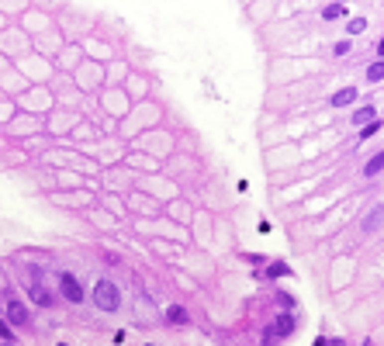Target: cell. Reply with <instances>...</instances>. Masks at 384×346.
Returning <instances> with one entry per match:
<instances>
[{
    "mask_svg": "<svg viewBox=\"0 0 384 346\" xmlns=\"http://www.w3.org/2000/svg\"><path fill=\"white\" fill-rule=\"evenodd\" d=\"M59 298H66L70 305H80L87 294H83V284L77 280L73 270H59Z\"/></svg>",
    "mask_w": 384,
    "mask_h": 346,
    "instance_id": "3",
    "label": "cell"
},
{
    "mask_svg": "<svg viewBox=\"0 0 384 346\" xmlns=\"http://www.w3.org/2000/svg\"><path fill=\"white\" fill-rule=\"evenodd\" d=\"M353 101H357V87H339V90L329 97V104H332V108H350Z\"/></svg>",
    "mask_w": 384,
    "mask_h": 346,
    "instance_id": "6",
    "label": "cell"
},
{
    "mask_svg": "<svg viewBox=\"0 0 384 346\" xmlns=\"http://www.w3.org/2000/svg\"><path fill=\"white\" fill-rule=\"evenodd\" d=\"M0 346H7V343H3V340H0Z\"/></svg>",
    "mask_w": 384,
    "mask_h": 346,
    "instance_id": "21",
    "label": "cell"
},
{
    "mask_svg": "<svg viewBox=\"0 0 384 346\" xmlns=\"http://www.w3.org/2000/svg\"><path fill=\"white\" fill-rule=\"evenodd\" d=\"M374 118H378V108H374V104H364V108H357V111H353V125H357V128L371 125Z\"/></svg>",
    "mask_w": 384,
    "mask_h": 346,
    "instance_id": "7",
    "label": "cell"
},
{
    "mask_svg": "<svg viewBox=\"0 0 384 346\" xmlns=\"http://www.w3.org/2000/svg\"><path fill=\"white\" fill-rule=\"evenodd\" d=\"M0 340H3L7 346H17V333H14L7 322H0Z\"/></svg>",
    "mask_w": 384,
    "mask_h": 346,
    "instance_id": "12",
    "label": "cell"
},
{
    "mask_svg": "<svg viewBox=\"0 0 384 346\" xmlns=\"http://www.w3.org/2000/svg\"><path fill=\"white\" fill-rule=\"evenodd\" d=\"M284 274H291L284 260H274V263H270V270H267V277H284Z\"/></svg>",
    "mask_w": 384,
    "mask_h": 346,
    "instance_id": "14",
    "label": "cell"
},
{
    "mask_svg": "<svg viewBox=\"0 0 384 346\" xmlns=\"http://www.w3.org/2000/svg\"><path fill=\"white\" fill-rule=\"evenodd\" d=\"M329 346H346V340H329Z\"/></svg>",
    "mask_w": 384,
    "mask_h": 346,
    "instance_id": "19",
    "label": "cell"
},
{
    "mask_svg": "<svg viewBox=\"0 0 384 346\" xmlns=\"http://www.w3.org/2000/svg\"><path fill=\"white\" fill-rule=\"evenodd\" d=\"M146 346H153V343H146Z\"/></svg>",
    "mask_w": 384,
    "mask_h": 346,
    "instance_id": "22",
    "label": "cell"
},
{
    "mask_svg": "<svg viewBox=\"0 0 384 346\" xmlns=\"http://www.w3.org/2000/svg\"><path fill=\"white\" fill-rule=\"evenodd\" d=\"M3 312H7V326H17V329H28L31 326V312L21 298H7L3 301Z\"/></svg>",
    "mask_w": 384,
    "mask_h": 346,
    "instance_id": "4",
    "label": "cell"
},
{
    "mask_svg": "<svg viewBox=\"0 0 384 346\" xmlns=\"http://www.w3.org/2000/svg\"><path fill=\"white\" fill-rule=\"evenodd\" d=\"M94 305H97L100 312H118V308H121V291H118V284L107 280V277H100V280L94 284Z\"/></svg>",
    "mask_w": 384,
    "mask_h": 346,
    "instance_id": "1",
    "label": "cell"
},
{
    "mask_svg": "<svg viewBox=\"0 0 384 346\" xmlns=\"http://www.w3.org/2000/svg\"><path fill=\"white\" fill-rule=\"evenodd\" d=\"M346 31H350V35H364V31H367V21H364V17H353V21L346 24Z\"/></svg>",
    "mask_w": 384,
    "mask_h": 346,
    "instance_id": "15",
    "label": "cell"
},
{
    "mask_svg": "<svg viewBox=\"0 0 384 346\" xmlns=\"http://www.w3.org/2000/svg\"><path fill=\"white\" fill-rule=\"evenodd\" d=\"M381 118H374V121H371V125H364V132H360V142H364V138H374L378 135V132H381Z\"/></svg>",
    "mask_w": 384,
    "mask_h": 346,
    "instance_id": "13",
    "label": "cell"
},
{
    "mask_svg": "<svg viewBox=\"0 0 384 346\" xmlns=\"http://www.w3.org/2000/svg\"><path fill=\"white\" fill-rule=\"evenodd\" d=\"M315 346H329V340H325V336H318V340H315Z\"/></svg>",
    "mask_w": 384,
    "mask_h": 346,
    "instance_id": "18",
    "label": "cell"
},
{
    "mask_svg": "<svg viewBox=\"0 0 384 346\" xmlns=\"http://www.w3.org/2000/svg\"><path fill=\"white\" fill-rule=\"evenodd\" d=\"M350 49H353V45H350V38H343V42H336L332 56H336V59H343V56H350Z\"/></svg>",
    "mask_w": 384,
    "mask_h": 346,
    "instance_id": "16",
    "label": "cell"
},
{
    "mask_svg": "<svg viewBox=\"0 0 384 346\" xmlns=\"http://www.w3.org/2000/svg\"><path fill=\"white\" fill-rule=\"evenodd\" d=\"M322 17H325V21L346 17V3H325V7H322Z\"/></svg>",
    "mask_w": 384,
    "mask_h": 346,
    "instance_id": "10",
    "label": "cell"
},
{
    "mask_svg": "<svg viewBox=\"0 0 384 346\" xmlns=\"http://www.w3.org/2000/svg\"><path fill=\"white\" fill-rule=\"evenodd\" d=\"M24 287H28V294H31V301H35L38 308H52V305H56L52 291L42 284V267H31V270H28V280H24Z\"/></svg>",
    "mask_w": 384,
    "mask_h": 346,
    "instance_id": "2",
    "label": "cell"
},
{
    "mask_svg": "<svg viewBox=\"0 0 384 346\" xmlns=\"http://www.w3.org/2000/svg\"><path fill=\"white\" fill-rule=\"evenodd\" d=\"M367 80H371V83H381L384 80V63L381 59H374V63L367 66Z\"/></svg>",
    "mask_w": 384,
    "mask_h": 346,
    "instance_id": "11",
    "label": "cell"
},
{
    "mask_svg": "<svg viewBox=\"0 0 384 346\" xmlns=\"http://www.w3.org/2000/svg\"><path fill=\"white\" fill-rule=\"evenodd\" d=\"M374 52H378V59H381V63H384V38H381V42H378V49H374Z\"/></svg>",
    "mask_w": 384,
    "mask_h": 346,
    "instance_id": "17",
    "label": "cell"
},
{
    "mask_svg": "<svg viewBox=\"0 0 384 346\" xmlns=\"http://www.w3.org/2000/svg\"><path fill=\"white\" fill-rule=\"evenodd\" d=\"M381 170H384V149H381V152H374V156H371V159L364 163V177L371 180V177H378Z\"/></svg>",
    "mask_w": 384,
    "mask_h": 346,
    "instance_id": "9",
    "label": "cell"
},
{
    "mask_svg": "<svg viewBox=\"0 0 384 346\" xmlns=\"http://www.w3.org/2000/svg\"><path fill=\"white\" fill-rule=\"evenodd\" d=\"M56 346H70V343H56Z\"/></svg>",
    "mask_w": 384,
    "mask_h": 346,
    "instance_id": "20",
    "label": "cell"
},
{
    "mask_svg": "<svg viewBox=\"0 0 384 346\" xmlns=\"http://www.w3.org/2000/svg\"><path fill=\"white\" fill-rule=\"evenodd\" d=\"M166 322H173L177 329H184V326H191V315H187L180 305H170V308H166Z\"/></svg>",
    "mask_w": 384,
    "mask_h": 346,
    "instance_id": "8",
    "label": "cell"
},
{
    "mask_svg": "<svg viewBox=\"0 0 384 346\" xmlns=\"http://www.w3.org/2000/svg\"><path fill=\"white\" fill-rule=\"evenodd\" d=\"M381 225H384V205H374L367 211V218L360 222V229H364V235H371V232H378Z\"/></svg>",
    "mask_w": 384,
    "mask_h": 346,
    "instance_id": "5",
    "label": "cell"
}]
</instances>
